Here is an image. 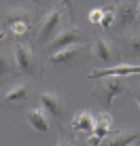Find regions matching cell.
<instances>
[{
  "instance_id": "4",
  "label": "cell",
  "mask_w": 140,
  "mask_h": 146,
  "mask_svg": "<svg viewBox=\"0 0 140 146\" xmlns=\"http://www.w3.org/2000/svg\"><path fill=\"white\" fill-rule=\"evenodd\" d=\"M59 21H62V9H53V11H49L45 15L43 21H41V28H38V34H36V44L51 42L53 34L57 32Z\"/></svg>"
},
{
  "instance_id": "20",
  "label": "cell",
  "mask_w": 140,
  "mask_h": 146,
  "mask_svg": "<svg viewBox=\"0 0 140 146\" xmlns=\"http://www.w3.org/2000/svg\"><path fill=\"white\" fill-rule=\"evenodd\" d=\"M57 146H77V144H74L72 140H66V138H62V140L57 142Z\"/></svg>"
},
{
  "instance_id": "14",
  "label": "cell",
  "mask_w": 140,
  "mask_h": 146,
  "mask_svg": "<svg viewBox=\"0 0 140 146\" xmlns=\"http://www.w3.org/2000/svg\"><path fill=\"white\" fill-rule=\"evenodd\" d=\"M136 140H138L136 131H119L106 142V146H129V144L136 142Z\"/></svg>"
},
{
  "instance_id": "5",
  "label": "cell",
  "mask_w": 140,
  "mask_h": 146,
  "mask_svg": "<svg viewBox=\"0 0 140 146\" xmlns=\"http://www.w3.org/2000/svg\"><path fill=\"white\" fill-rule=\"evenodd\" d=\"M123 89H125V78H104L102 83L93 89V95H96L98 100L104 98V104L111 108L113 102H115V98H117Z\"/></svg>"
},
{
  "instance_id": "18",
  "label": "cell",
  "mask_w": 140,
  "mask_h": 146,
  "mask_svg": "<svg viewBox=\"0 0 140 146\" xmlns=\"http://www.w3.org/2000/svg\"><path fill=\"white\" fill-rule=\"evenodd\" d=\"M102 13H104V9H100V7L91 9V11H89V21H91L93 26H100V23H102Z\"/></svg>"
},
{
  "instance_id": "22",
  "label": "cell",
  "mask_w": 140,
  "mask_h": 146,
  "mask_svg": "<svg viewBox=\"0 0 140 146\" xmlns=\"http://www.w3.org/2000/svg\"><path fill=\"white\" fill-rule=\"evenodd\" d=\"M138 17H140V2H138Z\"/></svg>"
},
{
  "instance_id": "2",
  "label": "cell",
  "mask_w": 140,
  "mask_h": 146,
  "mask_svg": "<svg viewBox=\"0 0 140 146\" xmlns=\"http://www.w3.org/2000/svg\"><path fill=\"white\" fill-rule=\"evenodd\" d=\"M140 74V64H127V62H119L117 66H108V68H98L89 72V78H127Z\"/></svg>"
},
{
  "instance_id": "8",
  "label": "cell",
  "mask_w": 140,
  "mask_h": 146,
  "mask_svg": "<svg viewBox=\"0 0 140 146\" xmlns=\"http://www.w3.org/2000/svg\"><path fill=\"white\" fill-rule=\"evenodd\" d=\"M41 108L45 110V114H51L55 121H62L64 114V102L57 93L53 91H43L41 93Z\"/></svg>"
},
{
  "instance_id": "3",
  "label": "cell",
  "mask_w": 140,
  "mask_h": 146,
  "mask_svg": "<svg viewBox=\"0 0 140 146\" xmlns=\"http://www.w3.org/2000/svg\"><path fill=\"white\" fill-rule=\"evenodd\" d=\"M91 53H93V57H96V59H100L102 64H106L104 68L117 66L119 59H121V51L115 47L111 40H106V38H96V40H93Z\"/></svg>"
},
{
  "instance_id": "17",
  "label": "cell",
  "mask_w": 140,
  "mask_h": 146,
  "mask_svg": "<svg viewBox=\"0 0 140 146\" xmlns=\"http://www.w3.org/2000/svg\"><path fill=\"white\" fill-rule=\"evenodd\" d=\"M125 44L129 47V51L136 53L140 57V34H129V36H125Z\"/></svg>"
},
{
  "instance_id": "10",
  "label": "cell",
  "mask_w": 140,
  "mask_h": 146,
  "mask_svg": "<svg viewBox=\"0 0 140 146\" xmlns=\"http://www.w3.org/2000/svg\"><path fill=\"white\" fill-rule=\"evenodd\" d=\"M138 17V2H119L115 9V23L121 28H127L136 21Z\"/></svg>"
},
{
  "instance_id": "16",
  "label": "cell",
  "mask_w": 140,
  "mask_h": 146,
  "mask_svg": "<svg viewBox=\"0 0 140 146\" xmlns=\"http://www.w3.org/2000/svg\"><path fill=\"white\" fill-rule=\"evenodd\" d=\"M102 30H111L115 26V7H106L102 13Z\"/></svg>"
},
{
  "instance_id": "11",
  "label": "cell",
  "mask_w": 140,
  "mask_h": 146,
  "mask_svg": "<svg viewBox=\"0 0 140 146\" xmlns=\"http://www.w3.org/2000/svg\"><path fill=\"white\" fill-rule=\"evenodd\" d=\"M93 125L96 123H93V112L91 110H79V112L72 117V121H70V129L77 131V133H83L85 138L91 135Z\"/></svg>"
},
{
  "instance_id": "23",
  "label": "cell",
  "mask_w": 140,
  "mask_h": 146,
  "mask_svg": "<svg viewBox=\"0 0 140 146\" xmlns=\"http://www.w3.org/2000/svg\"><path fill=\"white\" fill-rule=\"evenodd\" d=\"M129 146H140V144H138V142H134V144H129Z\"/></svg>"
},
{
  "instance_id": "7",
  "label": "cell",
  "mask_w": 140,
  "mask_h": 146,
  "mask_svg": "<svg viewBox=\"0 0 140 146\" xmlns=\"http://www.w3.org/2000/svg\"><path fill=\"white\" fill-rule=\"evenodd\" d=\"M30 23H32V19H30V15L26 11H15L4 23V32L15 34V36H23V34H28Z\"/></svg>"
},
{
  "instance_id": "12",
  "label": "cell",
  "mask_w": 140,
  "mask_h": 146,
  "mask_svg": "<svg viewBox=\"0 0 140 146\" xmlns=\"http://www.w3.org/2000/svg\"><path fill=\"white\" fill-rule=\"evenodd\" d=\"M26 119L30 123V127H32L34 131H38V133H45L49 129V117L45 114L43 108H30L26 112Z\"/></svg>"
},
{
  "instance_id": "13",
  "label": "cell",
  "mask_w": 140,
  "mask_h": 146,
  "mask_svg": "<svg viewBox=\"0 0 140 146\" xmlns=\"http://www.w3.org/2000/svg\"><path fill=\"white\" fill-rule=\"evenodd\" d=\"M26 98H28V85L26 83H17V85H13V87L7 91V95H4V104H9V106L23 104Z\"/></svg>"
},
{
  "instance_id": "19",
  "label": "cell",
  "mask_w": 140,
  "mask_h": 146,
  "mask_svg": "<svg viewBox=\"0 0 140 146\" xmlns=\"http://www.w3.org/2000/svg\"><path fill=\"white\" fill-rule=\"evenodd\" d=\"M9 72H11V62H9V57H7V55H2V53H0V78H2V76H7Z\"/></svg>"
},
{
  "instance_id": "15",
  "label": "cell",
  "mask_w": 140,
  "mask_h": 146,
  "mask_svg": "<svg viewBox=\"0 0 140 146\" xmlns=\"http://www.w3.org/2000/svg\"><path fill=\"white\" fill-rule=\"evenodd\" d=\"M93 123H96V125H100V127H106V129H111V127H113V114L108 112V110H102V112L93 114Z\"/></svg>"
},
{
  "instance_id": "6",
  "label": "cell",
  "mask_w": 140,
  "mask_h": 146,
  "mask_svg": "<svg viewBox=\"0 0 140 146\" xmlns=\"http://www.w3.org/2000/svg\"><path fill=\"white\" fill-rule=\"evenodd\" d=\"M83 42V34L79 28L74 26H68L64 30H59V34L55 38L49 42V47L53 49V53L55 51H62V49H68V47H74V44H81Z\"/></svg>"
},
{
  "instance_id": "9",
  "label": "cell",
  "mask_w": 140,
  "mask_h": 146,
  "mask_svg": "<svg viewBox=\"0 0 140 146\" xmlns=\"http://www.w3.org/2000/svg\"><path fill=\"white\" fill-rule=\"evenodd\" d=\"M81 44H74V47H68V49H62V51H55L49 55V64L53 66H74L81 57Z\"/></svg>"
},
{
  "instance_id": "1",
  "label": "cell",
  "mask_w": 140,
  "mask_h": 146,
  "mask_svg": "<svg viewBox=\"0 0 140 146\" xmlns=\"http://www.w3.org/2000/svg\"><path fill=\"white\" fill-rule=\"evenodd\" d=\"M13 55H15V70H17V74L32 76V78L43 76V68L38 64V57L28 44H15Z\"/></svg>"
},
{
  "instance_id": "21",
  "label": "cell",
  "mask_w": 140,
  "mask_h": 146,
  "mask_svg": "<svg viewBox=\"0 0 140 146\" xmlns=\"http://www.w3.org/2000/svg\"><path fill=\"white\" fill-rule=\"evenodd\" d=\"M134 102H136L138 108H140V89H136V91H134Z\"/></svg>"
}]
</instances>
